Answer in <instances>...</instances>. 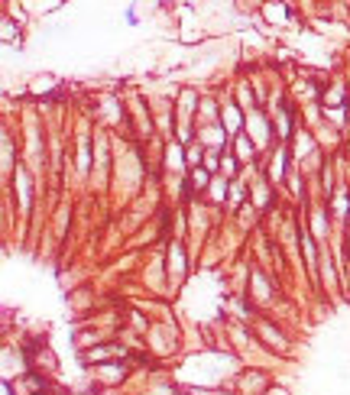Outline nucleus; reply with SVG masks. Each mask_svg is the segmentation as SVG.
Listing matches in <instances>:
<instances>
[{"mask_svg": "<svg viewBox=\"0 0 350 395\" xmlns=\"http://www.w3.org/2000/svg\"><path fill=\"white\" fill-rule=\"evenodd\" d=\"M204 182H208V175H204V172H201V169H198V172H194V185H198V188H201V185H204Z\"/></svg>", "mask_w": 350, "mask_h": 395, "instance_id": "nucleus-4", "label": "nucleus"}, {"mask_svg": "<svg viewBox=\"0 0 350 395\" xmlns=\"http://www.w3.org/2000/svg\"><path fill=\"white\" fill-rule=\"evenodd\" d=\"M227 126L237 130V107H227Z\"/></svg>", "mask_w": 350, "mask_h": 395, "instance_id": "nucleus-3", "label": "nucleus"}, {"mask_svg": "<svg viewBox=\"0 0 350 395\" xmlns=\"http://www.w3.org/2000/svg\"><path fill=\"white\" fill-rule=\"evenodd\" d=\"M269 395H288L286 389H269Z\"/></svg>", "mask_w": 350, "mask_h": 395, "instance_id": "nucleus-5", "label": "nucleus"}, {"mask_svg": "<svg viewBox=\"0 0 350 395\" xmlns=\"http://www.w3.org/2000/svg\"><path fill=\"white\" fill-rule=\"evenodd\" d=\"M169 269H175V275H179L182 269H185V259H182V249L172 246V256H169Z\"/></svg>", "mask_w": 350, "mask_h": 395, "instance_id": "nucleus-1", "label": "nucleus"}, {"mask_svg": "<svg viewBox=\"0 0 350 395\" xmlns=\"http://www.w3.org/2000/svg\"><path fill=\"white\" fill-rule=\"evenodd\" d=\"M114 353H124V350H117V347H97V350L88 353V360H107V357H114Z\"/></svg>", "mask_w": 350, "mask_h": 395, "instance_id": "nucleus-2", "label": "nucleus"}]
</instances>
